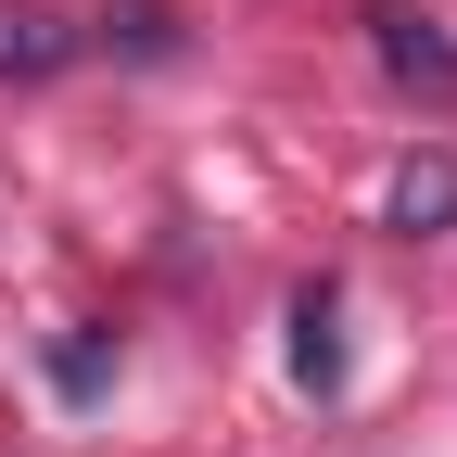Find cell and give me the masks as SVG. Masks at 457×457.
I'll use <instances>...</instances> for the list:
<instances>
[{"label": "cell", "mask_w": 457, "mask_h": 457, "mask_svg": "<svg viewBox=\"0 0 457 457\" xmlns=\"http://www.w3.org/2000/svg\"><path fill=\"white\" fill-rule=\"evenodd\" d=\"M293 381L305 394H343V279H305V293H293Z\"/></svg>", "instance_id": "4"}, {"label": "cell", "mask_w": 457, "mask_h": 457, "mask_svg": "<svg viewBox=\"0 0 457 457\" xmlns=\"http://www.w3.org/2000/svg\"><path fill=\"white\" fill-rule=\"evenodd\" d=\"M89 51H128V64H179L191 51V13L179 0H102V13H77Z\"/></svg>", "instance_id": "3"}, {"label": "cell", "mask_w": 457, "mask_h": 457, "mask_svg": "<svg viewBox=\"0 0 457 457\" xmlns=\"http://www.w3.org/2000/svg\"><path fill=\"white\" fill-rule=\"evenodd\" d=\"M381 216L407 228V242L457 228V153H407V165H394V191H381Z\"/></svg>", "instance_id": "5"}, {"label": "cell", "mask_w": 457, "mask_h": 457, "mask_svg": "<svg viewBox=\"0 0 457 457\" xmlns=\"http://www.w3.org/2000/svg\"><path fill=\"white\" fill-rule=\"evenodd\" d=\"M77 13H51V0H0V89H38V77H64L77 64Z\"/></svg>", "instance_id": "2"}, {"label": "cell", "mask_w": 457, "mask_h": 457, "mask_svg": "<svg viewBox=\"0 0 457 457\" xmlns=\"http://www.w3.org/2000/svg\"><path fill=\"white\" fill-rule=\"evenodd\" d=\"M369 51H381V77L407 89V102H457V38H445V13H420V0H369Z\"/></svg>", "instance_id": "1"}]
</instances>
